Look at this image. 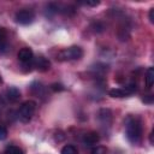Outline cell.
Wrapping results in <instances>:
<instances>
[{
  "instance_id": "7c38bea8",
  "label": "cell",
  "mask_w": 154,
  "mask_h": 154,
  "mask_svg": "<svg viewBox=\"0 0 154 154\" xmlns=\"http://www.w3.org/2000/svg\"><path fill=\"white\" fill-rule=\"evenodd\" d=\"M30 89H31V93L37 95V96H41L43 94V90H45V87L40 83V82H34L31 85H30Z\"/></svg>"
},
{
  "instance_id": "ffe728a7",
  "label": "cell",
  "mask_w": 154,
  "mask_h": 154,
  "mask_svg": "<svg viewBox=\"0 0 154 154\" xmlns=\"http://www.w3.org/2000/svg\"><path fill=\"white\" fill-rule=\"evenodd\" d=\"M79 4H82V5H88V6H97V5L100 4V1L94 0V1H84V2H79Z\"/></svg>"
},
{
  "instance_id": "9a60e30c",
  "label": "cell",
  "mask_w": 154,
  "mask_h": 154,
  "mask_svg": "<svg viewBox=\"0 0 154 154\" xmlns=\"http://www.w3.org/2000/svg\"><path fill=\"white\" fill-rule=\"evenodd\" d=\"M60 154H78V150H77V148H76L75 146H72V144H67V146L63 147Z\"/></svg>"
},
{
  "instance_id": "277c9868",
  "label": "cell",
  "mask_w": 154,
  "mask_h": 154,
  "mask_svg": "<svg viewBox=\"0 0 154 154\" xmlns=\"http://www.w3.org/2000/svg\"><path fill=\"white\" fill-rule=\"evenodd\" d=\"M14 19L18 24H22V25H28L30 23L34 22L35 19V13L31 11V10H20L16 13L14 16Z\"/></svg>"
},
{
  "instance_id": "6da1fadb",
  "label": "cell",
  "mask_w": 154,
  "mask_h": 154,
  "mask_svg": "<svg viewBox=\"0 0 154 154\" xmlns=\"http://www.w3.org/2000/svg\"><path fill=\"white\" fill-rule=\"evenodd\" d=\"M142 123L136 117H128L125 120V135L130 143L138 144L142 140Z\"/></svg>"
},
{
  "instance_id": "ac0fdd59",
  "label": "cell",
  "mask_w": 154,
  "mask_h": 154,
  "mask_svg": "<svg viewBox=\"0 0 154 154\" xmlns=\"http://www.w3.org/2000/svg\"><path fill=\"white\" fill-rule=\"evenodd\" d=\"M6 137H7V129L0 125V141H4Z\"/></svg>"
},
{
  "instance_id": "4fadbf2b",
  "label": "cell",
  "mask_w": 154,
  "mask_h": 154,
  "mask_svg": "<svg viewBox=\"0 0 154 154\" xmlns=\"http://www.w3.org/2000/svg\"><path fill=\"white\" fill-rule=\"evenodd\" d=\"M144 79H146L147 87H148V88H152V85H153V83H154V69H153V67H149V69L147 70Z\"/></svg>"
},
{
  "instance_id": "52a82bcc",
  "label": "cell",
  "mask_w": 154,
  "mask_h": 154,
  "mask_svg": "<svg viewBox=\"0 0 154 154\" xmlns=\"http://www.w3.org/2000/svg\"><path fill=\"white\" fill-rule=\"evenodd\" d=\"M18 59L23 65H32V59H34V53L30 48L24 47L18 52Z\"/></svg>"
},
{
  "instance_id": "44dd1931",
  "label": "cell",
  "mask_w": 154,
  "mask_h": 154,
  "mask_svg": "<svg viewBox=\"0 0 154 154\" xmlns=\"http://www.w3.org/2000/svg\"><path fill=\"white\" fill-rule=\"evenodd\" d=\"M149 20L150 23H154V8H150L149 11Z\"/></svg>"
},
{
  "instance_id": "e0dca14e",
  "label": "cell",
  "mask_w": 154,
  "mask_h": 154,
  "mask_svg": "<svg viewBox=\"0 0 154 154\" xmlns=\"http://www.w3.org/2000/svg\"><path fill=\"white\" fill-rule=\"evenodd\" d=\"M91 28H93V30H94L95 32H102V31H103V29H105L103 24H102V23H100V22L94 23V24L91 25Z\"/></svg>"
},
{
  "instance_id": "3957f363",
  "label": "cell",
  "mask_w": 154,
  "mask_h": 154,
  "mask_svg": "<svg viewBox=\"0 0 154 154\" xmlns=\"http://www.w3.org/2000/svg\"><path fill=\"white\" fill-rule=\"evenodd\" d=\"M83 55V49L78 46H72L69 48H65L59 52L58 59L60 61H70V60H78Z\"/></svg>"
},
{
  "instance_id": "ba28073f",
  "label": "cell",
  "mask_w": 154,
  "mask_h": 154,
  "mask_svg": "<svg viewBox=\"0 0 154 154\" xmlns=\"http://www.w3.org/2000/svg\"><path fill=\"white\" fill-rule=\"evenodd\" d=\"M99 141H100V136H99V134H96L94 131L85 134L83 137V143L87 146H95Z\"/></svg>"
},
{
  "instance_id": "2e32d148",
  "label": "cell",
  "mask_w": 154,
  "mask_h": 154,
  "mask_svg": "<svg viewBox=\"0 0 154 154\" xmlns=\"http://www.w3.org/2000/svg\"><path fill=\"white\" fill-rule=\"evenodd\" d=\"M106 153H107V149L102 146H96L90 152V154H106Z\"/></svg>"
},
{
  "instance_id": "8fae6325",
  "label": "cell",
  "mask_w": 154,
  "mask_h": 154,
  "mask_svg": "<svg viewBox=\"0 0 154 154\" xmlns=\"http://www.w3.org/2000/svg\"><path fill=\"white\" fill-rule=\"evenodd\" d=\"M6 95H7V99H8L10 101L16 102V101H18L19 97H20V91H19V89H18L17 87H10V88L7 89V91H6Z\"/></svg>"
},
{
  "instance_id": "d6986e66",
  "label": "cell",
  "mask_w": 154,
  "mask_h": 154,
  "mask_svg": "<svg viewBox=\"0 0 154 154\" xmlns=\"http://www.w3.org/2000/svg\"><path fill=\"white\" fill-rule=\"evenodd\" d=\"M51 89H52L53 91H60V90H64V87H63L61 84H58V83H53V84L51 85Z\"/></svg>"
},
{
  "instance_id": "8992f818",
  "label": "cell",
  "mask_w": 154,
  "mask_h": 154,
  "mask_svg": "<svg viewBox=\"0 0 154 154\" xmlns=\"http://www.w3.org/2000/svg\"><path fill=\"white\" fill-rule=\"evenodd\" d=\"M32 66L40 72H46L51 69V61L47 58L40 55L32 59Z\"/></svg>"
},
{
  "instance_id": "5bb4252c",
  "label": "cell",
  "mask_w": 154,
  "mask_h": 154,
  "mask_svg": "<svg viewBox=\"0 0 154 154\" xmlns=\"http://www.w3.org/2000/svg\"><path fill=\"white\" fill-rule=\"evenodd\" d=\"M4 154H24V153H23V150H22L19 147L11 144V146H7V147H6Z\"/></svg>"
},
{
  "instance_id": "9c48e42d",
  "label": "cell",
  "mask_w": 154,
  "mask_h": 154,
  "mask_svg": "<svg viewBox=\"0 0 154 154\" xmlns=\"http://www.w3.org/2000/svg\"><path fill=\"white\" fill-rule=\"evenodd\" d=\"M8 51V43H7V30L2 26H0V53H5Z\"/></svg>"
},
{
  "instance_id": "7a4b0ae2",
  "label": "cell",
  "mask_w": 154,
  "mask_h": 154,
  "mask_svg": "<svg viewBox=\"0 0 154 154\" xmlns=\"http://www.w3.org/2000/svg\"><path fill=\"white\" fill-rule=\"evenodd\" d=\"M35 109H36V103L31 100H28L25 102H23L17 112V117L20 122L23 123H28L31 120L34 113H35Z\"/></svg>"
},
{
  "instance_id": "30bf717a",
  "label": "cell",
  "mask_w": 154,
  "mask_h": 154,
  "mask_svg": "<svg viewBox=\"0 0 154 154\" xmlns=\"http://www.w3.org/2000/svg\"><path fill=\"white\" fill-rule=\"evenodd\" d=\"M97 118L102 124H109L112 120V112L107 108H102L97 113Z\"/></svg>"
},
{
  "instance_id": "5b68a950",
  "label": "cell",
  "mask_w": 154,
  "mask_h": 154,
  "mask_svg": "<svg viewBox=\"0 0 154 154\" xmlns=\"http://www.w3.org/2000/svg\"><path fill=\"white\" fill-rule=\"evenodd\" d=\"M134 91H136V84L132 83L124 88H113L108 91V94L112 97H125V96L131 95Z\"/></svg>"
}]
</instances>
